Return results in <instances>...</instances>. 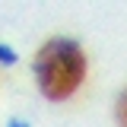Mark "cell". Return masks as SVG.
<instances>
[{"instance_id":"cell-1","label":"cell","mask_w":127,"mask_h":127,"mask_svg":"<svg viewBox=\"0 0 127 127\" xmlns=\"http://www.w3.org/2000/svg\"><path fill=\"white\" fill-rule=\"evenodd\" d=\"M86 76V54L73 38H51L35 54V79L45 98L64 102L79 89Z\"/></svg>"},{"instance_id":"cell-2","label":"cell","mask_w":127,"mask_h":127,"mask_svg":"<svg viewBox=\"0 0 127 127\" xmlns=\"http://www.w3.org/2000/svg\"><path fill=\"white\" fill-rule=\"evenodd\" d=\"M118 121H121V127H127V89L118 98Z\"/></svg>"},{"instance_id":"cell-3","label":"cell","mask_w":127,"mask_h":127,"mask_svg":"<svg viewBox=\"0 0 127 127\" xmlns=\"http://www.w3.org/2000/svg\"><path fill=\"white\" fill-rule=\"evenodd\" d=\"M0 64H16V51L6 45H0Z\"/></svg>"},{"instance_id":"cell-4","label":"cell","mask_w":127,"mask_h":127,"mask_svg":"<svg viewBox=\"0 0 127 127\" xmlns=\"http://www.w3.org/2000/svg\"><path fill=\"white\" fill-rule=\"evenodd\" d=\"M6 127H29V124H26V121H10Z\"/></svg>"}]
</instances>
